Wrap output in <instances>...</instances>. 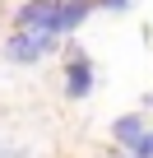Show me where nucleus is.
<instances>
[{
    "label": "nucleus",
    "instance_id": "3",
    "mask_svg": "<svg viewBox=\"0 0 153 158\" xmlns=\"http://www.w3.org/2000/svg\"><path fill=\"white\" fill-rule=\"evenodd\" d=\"M60 10V0H23L14 10V28H46L51 33V19Z\"/></svg>",
    "mask_w": 153,
    "mask_h": 158
},
{
    "label": "nucleus",
    "instance_id": "2",
    "mask_svg": "<svg viewBox=\"0 0 153 158\" xmlns=\"http://www.w3.org/2000/svg\"><path fill=\"white\" fill-rule=\"evenodd\" d=\"M93 60L79 51V47H70V60H65V98L70 102H79V98H88L93 93Z\"/></svg>",
    "mask_w": 153,
    "mask_h": 158
},
{
    "label": "nucleus",
    "instance_id": "7",
    "mask_svg": "<svg viewBox=\"0 0 153 158\" xmlns=\"http://www.w3.org/2000/svg\"><path fill=\"white\" fill-rule=\"evenodd\" d=\"M93 5H102V10H111V14H125L130 0H93Z\"/></svg>",
    "mask_w": 153,
    "mask_h": 158
},
{
    "label": "nucleus",
    "instance_id": "6",
    "mask_svg": "<svg viewBox=\"0 0 153 158\" xmlns=\"http://www.w3.org/2000/svg\"><path fill=\"white\" fill-rule=\"evenodd\" d=\"M130 153H139V158H153V130H144V135H139V144H135Z\"/></svg>",
    "mask_w": 153,
    "mask_h": 158
},
{
    "label": "nucleus",
    "instance_id": "4",
    "mask_svg": "<svg viewBox=\"0 0 153 158\" xmlns=\"http://www.w3.org/2000/svg\"><path fill=\"white\" fill-rule=\"evenodd\" d=\"M88 14H93V0H60V10H56V19H51V33L65 37V33H74V28H84Z\"/></svg>",
    "mask_w": 153,
    "mask_h": 158
},
{
    "label": "nucleus",
    "instance_id": "5",
    "mask_svg": "<svg viewBox=\"0 0 153 158\" xmlns=\"http://www.w3.org/2000/svg\"><path fill=\"white\" fill-rule=\"evenodd\" d=\"M144 130H148V126H144V116H139V112H130V116H116V121H111V139H116V149H135Z\"/></svg>",
    "mask_w": 153,
    "mask_h": 158
},
{
    "label": "nucleus",
    "instance_id": "1",
    "mask_svg": "<svg viewBox=\"0 0 153 158\" xmlns=\"http://www.w3.org/2000/svg\"><path fill=\"white\" fill-rule=\"evenodd\" d=\"M56 47H60V37L46 33V28H14L5 42H0V56H5L10 65H42Z\"/></svg>",
    "mask_w": 153,
    "mask_h": 158
}]
</instances>
